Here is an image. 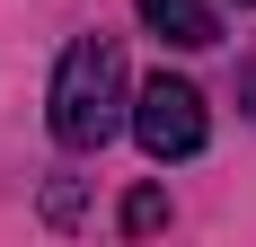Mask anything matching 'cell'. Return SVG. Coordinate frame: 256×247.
Masks as SVG:
<instances>
[{
	"label": "cell",
	"instance_id": "1",
	"mask_svg": "<svg viewBox=\"0 0 256 247\" xmlns=\"http://www.w3.org/2000/svg\"><path fill=\"white\" fill-rule=\"evenodd\" d=\"M53 142L62 150H106L124 132V44L115 36H80L53 71Z\"/></svg>",
	"mask_w": 256,
	"mask_h": 247
},
{
	"label": "cell",
	"instance_id": "2",
	"mask_svg": "<svg viewBox=\"0 0 256 247\" xmlns=\"http://www.w3.org/2000/svg\"><path fill=\"white\" fill-rule=\"evenodd\" d=\"M132 132H142V150H150V159H194V150H204V132H212L204 88H194V80H168V71H159L150 88L132 98Z\"/></svg>",
	"mask_w": 256,
	"mask_h": 247
},
{
	"label": "cell",
	"instance_id": "3",
	"mask_svg": "<svg viewBox=\"0 0 256 247\" xmlns=\"http://www.w3.org/2000/svg\"><path fill=\"white\" fill-rule=\"evenodd\" d=\"M142 26H150L159 44H177V53L221 44V18H212V0H142Z\"/></svg>",
	"mask_w": 256,
	"mask_h": 247
},
{
	"label": "cell",
	"instance_id": "4",
	"mask_svg": "<svg viewBox=\"0 0 256 247\" xmlns=\"http://www.w3.org/2000/svg\"><path fill=\"white\" fill-rule=\"evenodd\" d=\"M159 221H168V194H159V186L124 194V230H132V238H142V230H159Z\"/></svg>",
	"mask_w": 256,
	"mask_h": 247
}]
</instances>
